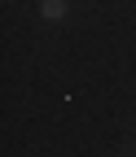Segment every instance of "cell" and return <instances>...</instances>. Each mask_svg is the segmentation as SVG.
Returning a JSON list of instances; mask_svg holds the SVG:
<instances>
[{
  "instance_id": "cell-1",
  "label": "cell",
  "mask_w": 136,
  "mask_h": 157,
  "mask_svg": "<svg viewBox=\"0 0 136 157\" xmlns=\"http://www.w3.org/2000/svg\"><path fill=\"white\" fill-rule=\"evenodd\" d=\"M66 9H70L66 0H40V13L48 17V22H62V17H66Z\"/></svg>"
}]
</instances>
